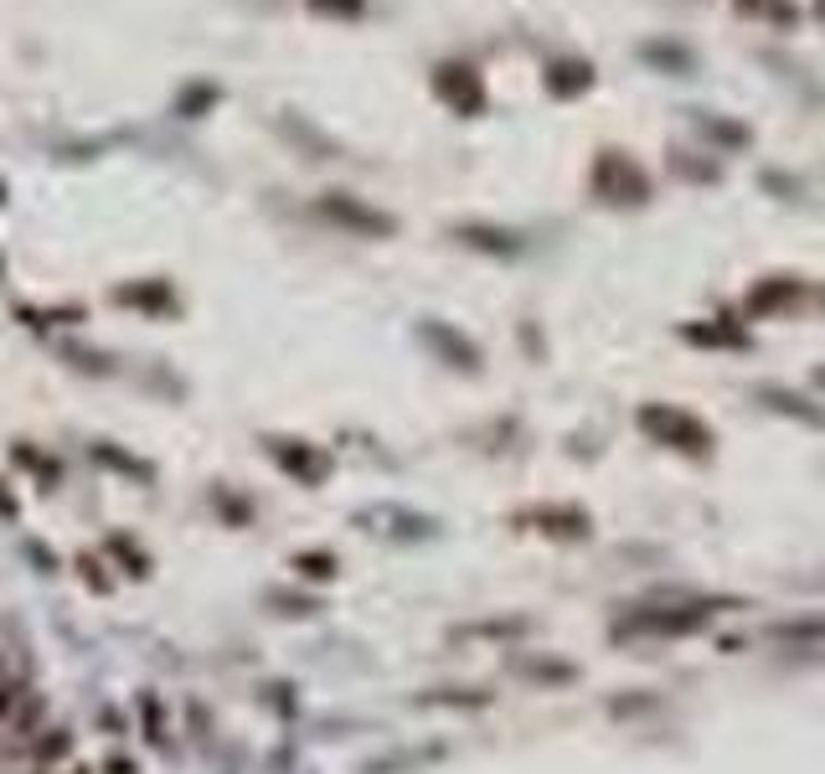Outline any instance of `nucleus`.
I'll return each instance as SVG.
<instances>
[{
	"label": "nucleus",
	"mask_w": 825,
	"mask_h": 774,
	"mask_svg": "<svg viewBox=\"0 0 825 774\" xmlns=\"http://www.w3.org/2000/svg\"><path fill=\"white\" fill-rule=\"evenodd\" d=\"M593 192L604 201H614V207H640L650 197V176L629 156H619V150H599V160H593Z\"/></svg>",
	"instance_id": "nucleus-1"
},
{
	"label": "nucleus",
	"mask_w": 825,
	"mask_h": 774,
	"mask_svg": "<svg viewBox=\"0 0 825 774\" xmlns=\"http://www.w3.org/2000/svg\"><path fill=\"white\" fill-rule=\"evenodd\" d=\"M640 429H645L650 439H661V444L691 450V455H702V450L712 444V434L697 423V418L681 414V408H666V403H650V408H640Z\"/></svg>",
	"instance_id": "nucleus-2"
},
{
	"label": "nucleus",
	"mask_w": 825,
	"mask_h": 774,
	"mask_svg": "<svg viewBox=\"0 0 825 774\" xmlns=\"http://www.w3.org/2000/svg\"><path fill=\"white\" fill-rule=\"evenodd\" d=\"M320 218H331L335 228L361 233V238H387V233H397V222L387 218V212L367 207V201L352 197V192H325V197H320Z\"/></svg>",
	"instance_id": "nucleus-3"
},
{
	"label": "nucleus",
	"mask_w": 825,
	"mask_h": 774,
	"mask_svg": "<svg viewBox=\"0 0 825 774\" xmlns=\"http://www.w3.org/2000/svg\"><path fill=\"white\" fill-rule=\"evenodd\" d=\"M433 94L450 103L454 114H480L485 109V83L470 62H439L433 67Z\"/></svg>",
	"instance_id": "nucleus-4"
},
{
	"label": "nucleus",
	"mask_w": 825,
	"mask_h": 774,
	"mask_svg": "<svg viewBox=\"0 0 825 774\" xmlns=\"http://www.w3.org/2000/svg\"><path fill=\"white\" fill-rule=\"evenodd\" d=\"M593 88V62L583 58H563L547 67V94L552 99H578V94H589Z\"/></svg>",
	"instance_id": "nucleus-5"
},
{
	"label": "nucleus",
	"mask_w": 825,
	"mask_h": 774,
	"mask_svg": "<svg viewBox=\"0 0 825 774\" xmlns=\"http://www.w3.org/2000/svg\"><path fill=\"white\" fill-rule=\"evenodd\" d=\"M640 58L655 62L661 73H676V78H691V73H697V58H691L681 41H645V47H640Z\"/></svg>",
	"instance_id": "nucleus-6"
},
{
	"label": "nucleus",
	"mask_w": 825,
	"mask_h": 774,
	"mask_svg": "<svg viewBox=\"0 0 825 774\" xmlns=\"http://www.w3.org/2000/svg\"><path fill=\"white\" fill-rule=\"evenodd\" d=\"M789 299H800V279H764V284L748 295V310H753V316H768V310H779Z\"/></svg>",
	"instance_id": "nucleus-7"
},
{
	"label": "nucleus",
	"mask_w": 825,
	"mask_h": 774,
	"mask_svg": "<svg viewBox=\"0 0 825 774\" xmlns=\"http://www.w3.org/2000/svg\"><path fill=\"white\" fill-rule=\"evenodd\" d=\"M217 103H222V88H217V83H186V88L176 94V114L181 120H201V114L217 109Z\"/></svg>",
	"instance_id": "nucleus-8"
},
{
	"label": "nucleus",
	"mask_w": 825,
	"mask_h": 774,
	"mask_svg": "<svg viewBox=\"0 0 825 774\" xmlns=\"http://www.w3.org/2000/svg\"><path fill=\"white\" fill-rule=\"evenodd\" d=\"M119 305H150V310H171V290L165 284H145V290H135V284H124V290H114Z\"/></svg>",
	"instance_id": "nucleus-9"
},
{
	"label": "nucleus",
	"mask_w": 825,
	"mask_h": 774,
	"mask_svg": "<svg viewBox=\"0 0 825 774\" xmlns=\"http://www.w3.org/2000/svg\"><path fill=\"white\" fill-rule=\"evenodd\" d=\"M738 11L768 16V21H779V26H795V5H789V0H738Z\"/></svg>",
	"instance_id": "nucleus-10"
},
{
	"label": "nucleus",
	"mask_w": 825,
	"mask_h": 774,
	"mask_svg": "<svg viewBox=\"0 0 825 774\" xmlns=\"http://www.w3.org/2000/svg\"><path fill=\"white\" fill-rule=\"evenodd\" d=\"M459 238L475 243V248H491V254H516L512 233H491V228H459Z\"/></svg>",
	"instance_id": "nucleus-11"
},
{
	"label": "nucleus",
	"mask_w": 825,
	"mask_h": 774,
	"mask_svg": "<svg viewBox=\"0 0 825 774\" xmlns=\"http://www.w3.org/2000/svg\"><path fill=\"white\" fill-rule=\"evenodd\" d=\"M315 16H361L367 0H310Z\"/></svg>",
	"instance_id": "nucleus-12"
},
{
	"label": "nucleus",
	"mask_w": 825,
	"mask_h": 774,
	"mask_svg": "<svg viewBox=\"0 0 825 774\" xmlns=\"http://www.w3.org/2000/svg\"><path fill=\"white\" fill-rule=\"evenodd\" d=\"M279 459H284L290 470H299L305 480H320V470H325V465H320V459H310L305 450H279Z\"/></svg>",
	"instance_id": "nucleus-13"
},
{
	"label": "nucleus",
	"mask_w": 825,
	"mask_h": 774,
	"mask_svg": "<svg viewBox=\"0 0 825 774\" xmlns=\"http://www.w3.org/2000/svg\"><path fill=\"white\" fill-rule=\"evenodd\" d=\"M702 130H707V135H717V139H727V145H743V130H738V124H723V120H702Z\"/></svg>",
	"instance_id": "nucleus-14"
}]
</instances>
